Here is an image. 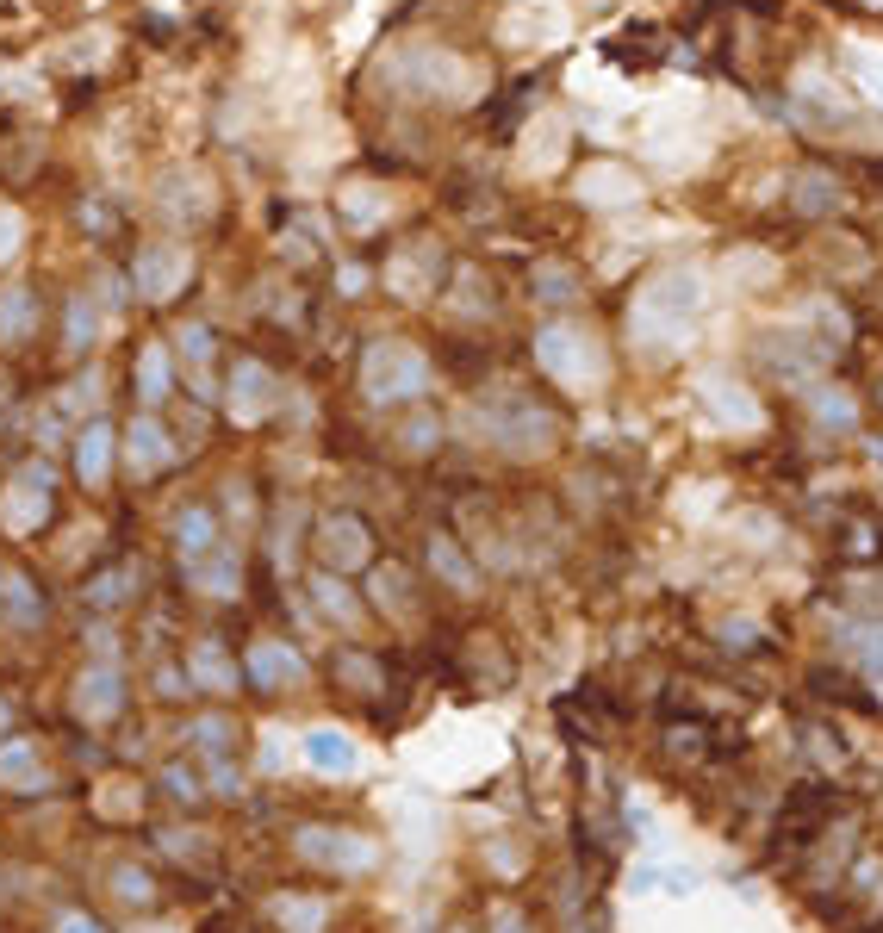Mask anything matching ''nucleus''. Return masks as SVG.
Here are the masks:
<instances>
[{
	"label": "nucleus",
	"instance_id": "4",
	"mask_svg": "<svg viewBox=\"0 0 883 933\" xmlns=\"http://www.w3.org/2000/svg\"><path fill=\"white\" fill-rule=\"evenodd\" d=\"M305 753L318 759L324 772H343L349 759H355V753H349V741H336V734H305Z\"/></svg>",
	"mask_w": 883,
	"mask_h": 933
},
{
	"label": "nucleus",
	"instance_id": "3",
	"mask_svg": "<svg viewBox=\"0 0 883 933\" xmlns=\"http://www.w3.org/2000/svg\"><path fill=\"white\" fill-rule=\"evenodd\" d=\"M137 386H144V399H150V405H162V399H168V355H162L156 343H150L144 355H137Z\"/></svg>",
	"mask_w": 883,
	"mask_h": 933
},
{
	"label": "nucleus",
	"instance_id": "6",
	"mask_svg": "<svg viewBox=\"0 0 883 933\" xmlns=\"http://www.w3.org/2000/svg\"><path fill=\"white\" fill-rule=\"evenodd\" d=\"M0 728H7V703H0Z\"/></svg>",
	"mask_w": 883,
	"mask_h": 933
},
{
	"label": "nucleus",
	"instance_id": "5",
	"mask_svg": "<svg viewBox=\"0 0 883 933\" xmlns=\"http://www.w3.org/2000/svg\"><path fill=\"white\" fill-rule=\"evenodd\" d=\"M187 523H181V548L193 554V548H206L212 542V511H181Z\"/></svg>",
	"mask_w": 883,
	"mask_h": 933
},
{
	"label": "nucleus",
	"instance_id": "1",
	"mask_svg": "<svg viewBox=\"0 0 883 933\" xmlns=\"http://www.w3.org/2000/svg\"><path fill=\"white\" fill-rule=\"evenodd\" d=\"M293 846L311 865H330V871H367L374 865V840L336 834V828H305V834H293Z\"/></svg>",
	"mask_w": 883,
	"mask_h": 933
},
{
	"label": "nucleus",
	"instance_id": "2",
	"mask_svg": "<svg viewBox=\"0 0 883 933\" xmlns=\"http://www.w3.org/2000/svg\"><path fill=\"white\" fill-rule=\"evenodd\" d=\"M106 473H112V430H106V417H100V423H88V430H81V479H88V486H100Z\"/></svg>",
	"mask_w": 883,
	"mask_h": 933
}]
</instances>
